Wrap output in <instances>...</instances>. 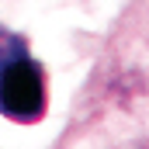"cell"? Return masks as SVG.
I'll return each instance as SVG.
<instances>
[{
  "mask_svg": "<svg viewBox=\"0 0 149 149\" xmlns=\"http://www.w3.org/2000/svg\"><path fill=\"white\" fill-rule=\"evenodd\" d=\"M45 70L28 52V38L0 28V114L17 125H35L45 118Z\"/></svg>",
  "mask_w": 149,
  "mask_h": 149,
  "instance_id": "1",
  "label": "cell"
}]
</instances>
